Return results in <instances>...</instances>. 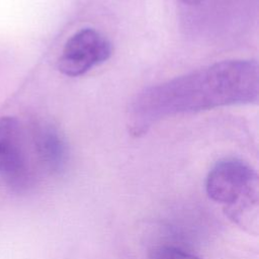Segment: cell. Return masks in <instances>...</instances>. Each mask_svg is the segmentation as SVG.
Wrapping results in <instances>:
<instances>
[{"label":"cell","instance_id":"cell-1","mask_svg":"<svg viewBox=\"0 0 259 259\" xmlns=\"http://www.w3.org/2000/svg\"><path fill=\"white\" fill-rule=\"evenodd\" d=\"M258 79L256 61L229 60L145 88L130 105V132L139 137L168 116L257 103Z\"/></svg>","mask_w":259,"mask_h":259},{"label":"cell","instance_id":"cell-2","mask_svg":"<svg viewBox=\"0 0 259 259\" xmlns=\"http://www.w3.org/2000/svg\"><path fill=\"white\" fill-rule=\"evenodd\" d=\"M205 191L211 200L225 205L234 223L250 232L257 230L258 176L249 164L239 159L218 162L206 176Z\"/></svg>","mask_w":259,"mask_h":259},{"label":"cell","instance_id":"cell-3","mask_svg":"<svg viewBox=\"0 0 259 259\" xmlns=\"http://www.w3.org/2000/svg\"><path fill=\"white\" fill-rule=\"evenodd\" d=\"M24 139L23 127L15 116H0V176L17 191L27 189L34 179Z\"/></svg>","mask_w":259,"mask_h":259},{"label":"cell","instance_id":"cell-4","mask_svg":"<svg viewBox=\"0 0 259 259\" xmlns=\"http://www.w3.org/2000/svg\"><path fill=\"white\" fill-rule=\"evenodd\" d=\"M111 53V44L104 35L93 28H83L66 41L58 69L66 76L78 77L107 61Z\"/></svg>","mask_w":259,"mask_h":259},{"label":"cell","instance_id":"cell-5","mask_svg":"<svg viewBox=\"0 0 259 259\" xmlns=\"http://www.w3.org/2000/svg\"><path fill=\"white\" fill-rule=\"evenodd\" d=\"M31 135L34 153L42 168L52 174L62 172L69 159V149L59 130L51 123H37Z\"/></svg>","mask_w":259,"mask_h":259},{"label":"cell","instance_id":"cell-6","mask_svg":"<svg viewBox=\"0 0 259 259\" xmlns=\"http://www.w3.org/2000/svg\"><path fill=\"white\" fill-rule=\"evenodd\" d=\"M149 259H199L198 257L176 247L162 246L155 248Z\"/></svg>","mask_w":259,"mask_h":259},{"label":"cell","instance_id":"cell-7","mask_svg":"<svg viewBox=\"0 0 259 259\" xmlns=\"http://www.w3.org/2000/svg\"><path fill=\"white\" fill-rule=\"evenodd\" d=\"M182 3H184L185 5H189V6H197L200 5L204 0H180Z\"/></svg>","mask_w":259,"mask_h":259}]
</instances>
